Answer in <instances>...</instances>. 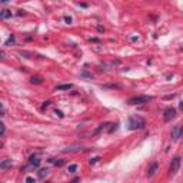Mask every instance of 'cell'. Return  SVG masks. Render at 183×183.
I'll use <instances>...</instances> for the list:
<instances>
[{
    "instance_id": "6",
    "label": "cell",
    "mask_w": 183,
    "mask_h": 183,
    "mask_svg": "<svg viewBox=\"0 0 183 183\" xmlns=\"http://www.w3.org/2000/svg\"><path fill=\"white\" fill-rule=\"evenodd\" d=\"M157 169H159V163H157V162L152 163V166L149 167V170H147V176H149V177L155 176L156 175V172H157Z\"/></svg>"
},
{
    "instance_id": "1",
    "label": "cell",
    "mask_w": 183,
    "mask_h": 183,
    "mask_svg": "<svg viewBox=\"0 0 183 183\" xmlns=\"http://www.w3.org/2000/svg\"><path fill=\"white\" fill-rule=\"evenodd\" d=\"M146 126V122L140 116H130L128 119V129L129 130H137V129H143Z\"/></svg>"
},
{
    "instance_id": "11",
    "label": "cell",
    "mask_w": 183,
    "mask_h": 183,
    "mask_svg": "<svg viewBox=\"0 0 183 183\" xmlns=\"http://www.w3.org/2000/svg\"><path fill=\"white\" fill-rule=\"evenodd\" d=\"M50 162H52V163H55L56 166H59V167H60V166H63V165H64V162H63L62 159H52Z\"/></svg>"
},
{
    "instance_id": "5",
    "label": "cell",
    "mask_w": 183,
    "mask_h": 183,
    "mask_svg": "<svg viewBox=\"0 0 183 183\" xmlns=\"http://www.w3.org/2000/svg\"><path fill=\"white\" fill-rule=\"evenodd\" d=\"M180 136H182V126L176 125L175 128L172 129V137H173V140H179Z\"/></svg>"
},
{
    "instance_id": "10",
    "label": "cell",
    "mask_w": 183,
    "mask_h": 183,
    "mask_svg": "<svg viewBox=\"0 0 183 183\" xmlns=\"http://www.w3.org/2000/svg\"><path fill=\"white\" fill-rule=\"evenodd\" d=\"M73 87L72 83H69V85H59L57 86V90H70Z\"/></svg>"
},
{
    "instance_id": "13",
    "label": "cell",
    "mask_w": 183,
    "mask_h": 183,
    "mask_svg": "<svg viewBox=\"0 0 183 183\" xmlns=\"http://www.w3.org/2000/svg\"><path fill=\"white\" fill-rule=\"evenodd\" d=\"M76 170H77V165H70V166H69V169H67V172H69V173H74Z\"/></svg>"
},
{
    "instance_id": "17",
    "label": "cell",
    "mask_w": 183,
    "mask_h": 183,
    "mask_svg": "<svg viewBox=\"0 0 183 183\" xmlns=\"http://www.w3.org/2000/svg\"><path fill=\"white\" fill-rule=\"evenodd\" d=\"M97 160H100V157H93V159H90L89 160V163H90V166H92V165H95L96 162H97Z\"/></svg>"
},
{
    "instance_id": "19",
    "label": "cell",
    "mask_w": 183,
    "mask_h": 183,
    "mask_svg": "<svg viewBox=\"0 0 183 183\" xmlns=\"http://www.w3.org/2000/svg\"><path fill=\"white\" fill-rule=\"evenodd\" d=\"M13 42H15V37L12 36V37H9V39H7V42H6V44H10V43H13Z\"/></svg>"
},
{
    "instance_id": "3",
    "label": "cell",
    "mask_w": 183,
    "mask_h": 183,
    "mask_svg": "<svg viewBox=\"0 0 183 183\" xmlns=\"http://www.w3.org/2000/svg\"><path fill=\"white\" fill-rule=\"evenodd\" d=\"M179 167H180V157L177 156L175 159L172 160V163H170V167H169V173L173 176L177 173V170H179Z\"/></svg>"
},
{
    "instance_id": "4",
    "label": "cell",
    "mask_w": 183,
    "mask_h": 183,
    "mask_svg": "<svg viewBox=\"0 0 183 183\" xmlns=\"http://www.w3.org/2000/svg\"><path fill=\"white\" fill-rule=\"evenodd\" d=\"M163 117H165L166 122H170L172 119H175L176 117V110L173 109V107H167L166 110H165V113H163Z\"/></svg>"
},
{
    "instance_id": "15",
    "label": "cell",
    "mask_w": 183,
    "mask_h": 183,
    "mask_svg": "<svg viewBox=\"0 0 183 183\" xmlns=\"http://www.w3.org/2000/svg\"><path fill=\"white\" fill-rule=\"evenodd\" d=\"M4 132H6V126H4V125L0 122V136L4 135Z\"/></svg>"
},
{
    "instance_id": "23",
    "label": "cell",
    "mask_w": 183,
    "mask_h": 183,
    "mask_svg": "<svg viewBox=\"0 0 183 183\" xmlns=\"http://www.w3.org/2000/svg\"><path fill=\"white\" fill-rule=\"evenodd\" d=\"M1 109H3V106H1V103H0V116H3V114H1Z\"/></svg>"
},
{
    "instance_id": "21",
    "label": "cell",
    "mask_w": 183,
    "mask_h": 183,
    "mask_svg": "<svg viewBox=\"0 0 183 183\" xmlns=\"http://www.w3.org/2000/svg\"><path fill=\"white\" fill-rule=\"evenodd\" d=\"M79 182H80V179H79V177H76V179H73L70 183H79Z\"/></svg>"
},
{
    "instance_id": "14",
    "label": "cell",
    "mask_w": 183,
    "mask_h": 183,
    "mask_svg": "<svg viewBox=\"0 0 183 183\" xmlns=\"http://www.w3.org/2000/svg\"><path fill=\"white\" fill-rule=\"evenodd\" d=\"M30 82H32V83H36V85H39V83H42V77H39V76H36V77H34V76H33Z\"/></svg>"
},
{
    "instance_id": "18",
    "label": "cell",
    "mask_w": 183,
    "mask_h": 183,
    "mask_svg": "<svg viewBox=\"0 0 183 183\" xmlns=\"http://www.w3.org/2000/svg\"><path fill=\"white\" fill-rule=\"evenodd\" d=\"M26 183H36V180H34L33 177H30V176H29V177H26Z\"/></svg>"
},
{
    "instance_id": "7",
    "label": "cell",
    "mask_w": 183,
    "mask_h": 183,
    "mask_svg": "<svg viewBox=\"0 0 183 183\" xmlns=\"http://www.w3.org/2000/svg\"><path fill=\"white\" fill-rule=\"evenodd\" d=\"M40 166V159L37 156H32L30 157V167H39Z\"/></svg>"
},
{
    "instance_id": "25",
    "label": "cell",
    "mask_w": 183,
    "mask_h": 183,
    "mask_svg": "<svg viewBox=\"0 0 183 183\" xmlns=\"http://www.w3.org/2000/svg\"><path fill=\"white\" fill-rule=\"evenodd\" d=\"M0 146H1V143H0Z\"/></svg>"
},
{
    "instance_id": "8",
    "label": "cell",
    "mask_w": 183,
    "mask_h": 183,
    "mask_svg": "<svg viewBox=\"0 0 183 183\" xmlns=\"http://www.w3.org/2000/svg\"><path fill=\"white\" fill-rule=\"evenodd\" d=\"M9 167H12V160L10 159H6V160H3L1 163H0V169H9Z\"/></svg>"
},
{
    "instance_id": "22",
    "label": "cell",
    "mask_w": 183,
    "mask_h": 183,
    "mask_svg": "<svg viewBox=\"0 0 183 183\" xmlns=\"http://www.w3.org/2000/svg\"><path fill=\"white\" fill-rule=\"evenodd\" d=\"M49 104H50V102H44V104H43V107H47Z\"/></svg>"
},
{
    "instance_id": "16",
    "label": "cell",
    "mask_w": 183,
    "mask_h": 183,
    "mask_svg": "<svg viewBox=\"0 0 183 183\" xmlns=\"http://www.w3.org/2000/svg\"><path fill=\"white\" fill-rule=\"evenodd\" d=\"M55 114H56V116H59V117H60V119H63V117H64V114H63V112H60V110H57V109H56V110H55Z\"/></svg>"
},
{
    "instance_id": "24",
    "label": "cell",
    "mask_w": 183,
    "mask_h": 183,
    "mask_svg": "<svg viewBox=\"0 0 183 183\" xmlns=\"http://www.w3.org/2000/svg\"><path fill=\"white\" fill-rule=\"evenodd\" d=\"M3 56H4V52H0V59H1Z\"/></svg>"
},
{
    "instance_id": "12",
    "label": "cell",
    "mask_w": 183,
    "mask_h": 183,
    "mask_svg": "<svg viewBox=\"0 0 183 183\" xmlns=\"http://www.w3.org/2000/svg\"><path fill=\"white\" fill-rule=\"evenodd\" d=\"M49 175V170L47 169H40L39 170V177H44V176Z\"/></svg>"
},
{
    "instance_id": "2",
    "label": "cell",
    "mask_w": 183,
    "mask_h": 183,
    "mask_svg": "<svg viewBox=\"0 0 183 183\" xmlns=\"http://www.w3.org/2000/svg\"><path fill=\"white\" fill-rule=\"evenodd\" d=\"M150 100H153L152 96H135V97H130L128 99V104H143V103H149Z\"/></svg>"
},
{
    "instance_id": "20",
    "label": "cell",
    "mask_w": 183,
    "mask_h": 183,
    "mask_svg": "<svg viewBox=\"0 0 183 183\" xmlns=\"http://www.w3.org/2000/svg\"><path fill=\"white\" fill-rule=\"evenodd\" d=\"M64 20H66V23H67V24L72 23V19H70V17H64Z\"/></svg>"
},
{
    "instance_id": "9",
    "label": "cell",
    "mask_w": 183,
    "mask_h": 183,
    "mask_svg": "<svg viewBox=\"0 0 183 183\" xmlns=\"http://www.w3.org/2000/svg\"><path fill=\"white\" fill-rule=\"evenodd\" d=\"M0 17H1V19H10V17H12V12H10V10H3V12L0 13Z\"/></svg>"
}]
</instances>
